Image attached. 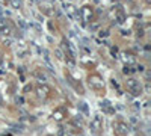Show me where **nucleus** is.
I'll return each instance as SVG.
<instances>
[{
	"label": "nucleus",
	"instance_id": "nucleus-1",
	"mask_svg": "<svg viewBox=\"0 0 151 136\" xmlns=\"http://www.w3.org/2000/svg\"><path fill=\"white\" fill-rule=\"evenodd\" d=\"M127 88L131 91L133 94H139L140 92V85H139V82L135 80V79H129L127 80Z\"/></svg>",
	"mask_w": 151,
	"mask_h": 136
},
{
	"label": "nucleus",
	"instance_id": "nucleus-2",
	"mask_svg": "<svg viewBox=\"0 0 151 136\" xmlns=\"http://www.w3.org/2000/svg\"><path fill=\"white\" fill-rule=\"evenodd\" d=\"M101 125H103L101 118H100V116H94V118H92V121H91V129H92L94 132H97V130H100V129H101Z\"/></svg>",
	"mask_w": 151,
	"mask_h": 136
},
{
	"label": "nucleus",
	"instance_id": "nucleus-3",
	"mask_svg": "<svg viewBox=\"0 0 151 136\" xmlns=\"http://www.w3.org/2000/svg\"><path fill=\"white\" fill-rule=\"evenodd\" d=\"M117 127H118V132H119V133H122V135L129 132V127H127L126 124H117Z\"/></svg>",
	"mask_w": 151,
	"mask_h": 136
},
{
	"label": "nucleus",
	"instance_id": "nucleus-4",
	"mask_svg": "<svg viewBox=\"0 0 151 136\" xmlns=\"http://www.w3.org/2000/svg\"><path fill=\"white\" fill-rule=\"evenodd\" d=\"M91 85L95 86V88H101V86H103V83H100L98 79H92V80H91Z\"/></svg>",
	"mask_w": 151,
	"mask_h": 136
},
{
	"label": "nucleus",
	"instance_id": "nucleus-5",
	"mask_svg": "<svg viewBox=\"0 0 151 136\" xmlns=\"http://www.w3.org/2000/svg\"><path fill=\"white\" fill-rule=\"evenodd\" d=\"M11 5H12V8H20L21 6V0H11Z\"/></svg>",
	"mask_w": 151,
	"mask_h": 136
},
{
	"label": "nucleus",
	"instance_id": "nucleus-6",
	"mask_svg": "<svg viewBox=\"0 0 151 136\" xmlns=\"http://www.w3.org/2000/svg\"><path fill=\"white\" fill-rule=\"evenodd\" d=\"M47 92H48L47 88H38V94L39 95H47Z\"/></svg>",
	"mask_w": 151,
	"mask_h": 136
},
{
	"label": "nucleus",
	"instance_id": "nucleus-7",
	"mask_svg": "<svg viewBox=\"0 0 151 136\" xmlns=\"http://www.w3.org/2000/svg\"><path fill=\"white\" fill-rule=\"evenodd\" d=\"M0 30H2L3 35H9L11 33V30H9V27H8V26H2V29H0Z\"/></svg>",
	"mask_w": 151,
	"mask_h": 136
},
{
	"label": "nucleus",
	"instance_id": "nucleus-8",
	"mask_svg": "<svg viewBox=\"0 0 151 136\" xmlns=\"http://www.w3.org/2000/svg\"><path fill=\"white\" fill-rule=\"evenodd\" d=\"M79 107H80V109H82L83 112H88V107H86V103H80V104H79Z\"/></svg>",
	"mask_w": 151,
	"mask_h": 136
},
{
	"label": "nucleus",
	"instance_id": "nucleus-9",
	"mask_svg": "<svg viewBox=\"0 0 151 136\" xmlns=\"http://www.w3.org/2000/svg\"><path fill=\"white\" fill-rule=\"evenodd\" d=\"M56 56H58V59H62L64 56H62V51L60 50H56Z\"/></svg>",
	"mask_w": 151,
	"mask_h": 136
},
{
	"label": "nucleus",
	"instance_id": "nucleus-10",
	"mask_svg": "<svg viewBox=\"0 0 151 136\" xmlns=\"http://www.w3.org/2000/svg\"><path fill=\"white\" fill-rule=\"evenodd\" d=\"M83 14H85V20H88V15H89V11H88V9H83Z\"/></svg>",
	"mask_w": 151,
	"mask_h": 136
}]
</instances>
